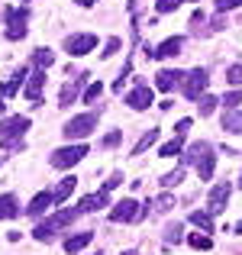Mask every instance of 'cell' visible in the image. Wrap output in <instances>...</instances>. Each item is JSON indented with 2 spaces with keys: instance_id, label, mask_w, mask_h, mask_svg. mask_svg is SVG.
<instances>
[{
  "instance_id": "obj_1",
  "label": "cell",
  "mask_w": 242,
  "mask_h": 255,
  "mask_svg": "<svg viewBox=\"0 0 242 255\" xmlns=\"http://www.w3.org/2000/svg\"><path fill=\"white\" fill-rule=\"evenodd\" d=\"M181 162H184V165H197L200 181H210L213 178V168H217V155H213L210 142H194Z\"/></svg>"
},
{
  "instance_id": "obj_2",
  "label": "cell",
  "mask_w": 242,
  "mask_h": 255,
  "mask_svg": "<svg viewBox=\"0 0 242 255\" xmlns=\"http://www.w3.org/2000/svg\"><path fill=\"white\" fill-rule=\"evenodd\" d=\"M78 213L81 210H71V207H65V210H58V213H52L49 220H42V223L36 226V230H32V236L39 239V243H49L52 236H55L58 230H65V226H71L78 220Z\"/></svg>"
},
{
  "instance_id": "obj_3",
  "label": "cell",
  "mask_w": 242,
  "mask_h": 255,
  "mask_svg": "<svg viewBox=\"0 0 242 255\" xmlns=\"http://www.w3.org/2000/svg\"><path fill=\"white\" fill-rule=\"evenodd\" d=\"M97 129V117L94 113H81V117H71L68 123H65V136L68 139H84V136H91V132Z\"/></svg>"
},
{
  "instance_id": "obj_4",
  "label": "cell",
  "mask_w": 242,
  "mask_h": 255,
  "mask_svg": "<svg viewBox=\"0 0 242 255\" xmlns=\"http://www.w3.org/2000/svg\"><path fill=\"white\" fill-rule=\"evenodd\" d=\"M87 155V145H65V149H55L52 152V168H71V165H78L81 158Z\"/></svg>"
},
{
  "instance_id": "obj_5",
  "label": "cell",
  "mask_w": 242,
  "mask_h": 255,
  "mask_svg": "<svg viewBox=\"0 0 242 255\" xmlns=\"http://www.w3.org/2000/svg\"><path fill=\"white\" fill-rule=\"evenodd\" d=\"M184 97L187 100H200L204 97V91H207V84H210V78H207V71L204 68H194L191 75H184Z\"/></svg>"
},
{
  "instance_id": "obj_6",
  "label": "cell",
  "mask_w": 242,
  "mask_h": 255,
  "mask_svg": "<svg viewBox=\"0 0 242 255\" xmlns=\"http://www.w3.org/2000/svg\"><path fill=\"white\" fill-rule=\"evenodd\" d=\"M110 220L113 223H136V220H142V210H139V204L132 197H126V200H120V204L113 207Z\"/></svg>"
},
{
  "instance_id": "obj_7",
  "label": "cell",
  "mask_w": 242,
  "mask_h": 255,
  "mask_svg": "<svg viewBox=\"0 0 242 255\" xmlns=\"http://www.w3.org/2000/svg\"><path fill=\"white\" fill-rule=\"evenodd\" d=\"M26 36V10H6V39L16 42V39Z\"/></svg>"
},
{
  "instance_id": "obj_8",
  "label": "cell",
  "mask_w": 242,
  "mask_h": 255,
  "mask_svg": "<svg viewBox=\"0 0 242 255\" xmlns=\"http://www.w3.org/2000/svg\"><path fill=\"white\" fill-rule=\"evenodd\" d=\"M94 45H97V36H91V32H81V36H68V39H65L68 55H87Z\"/></svg>"
},
{
  "instance_id": "obj_9",
  "label": "cell",
  "mask_w": 242,
  "mask_h": 255,
  "mask_svg": "<svg viewBox=\"0 0 242 255\" xmlns=\"http://www.w3.org/2000/svg\"><path fill=\"white\" fill-rule=\"evenodd\" d=\"M87 78H91V75H78V78H71V81L62 87V94H58V107H71V104H75V100L81 97V87L87 84Z\"/></svg>"
},
{
  "instance_id": "obj_10",
  "label": "cell",
  "mask_w": 242,
  "mask_h": 255,
  "mask_svg": "<svg viewBox=\"0 0 242 255\" xmlns=\"http://www.w3.org/2000/svg\"><path fill=\"white\" fill-rule=\"evenodd\" d=\"M29 129V117H10L0 123V139H13V136H23Z\"/></svg>"
},
{
  "instance_id": "obj_11",
  "label": "cell",
  "mask_w": 242,
  "mask_h": 255,
  "mask_svg": "<svg viewBox=\"0 0 242 255\" xmlns=\"http://www.w3.org/2000/svg\"><path fill=\"white\" fill-rule=\"evenodd\" d=\"M230 194H233V187L226 184V181H223V184H217L210 191V210H207V213H223L226 204H230Z\"/></svg>"
},
{
  "instance_id": "obj_12",
  "label": "cell",
  "mask_w": 242,
  "mask_h": 255,
  "mask_svg": "<svg viewBox=\"0 0 242 255\" xmlns=\"http://www.w3.org/2000/svg\"><path fill=\"white\" fill-rule=\"evenodd\" d=\"M126 104H129L132 110H145V107L152 104V87H149V84H139L136 91L126 97Z\"/></svg>"
},
{
  "instance_id": "obj_13",
  "label": "cell",
  "mask_w": 242,
  "mask_h": 255,
  "mask_svg": "<svg viewBox=\"0 0 242 255\" xmlns=\"http://www.w3.org/2000/svg\"><path fill=\"white\" fill-rule=\"evenodd\" d=\"M181 81H184V75H181V71H171V68H161L158 75H155V87L158 91H171V87H178Z\"/></svg>"
},
{
  "instance_id": "obj_14",
  "label": "cell",
  "mask_w": 242,
  "mask_h": 255,
  "mask_svg": "<svg viewBox=\"0 0 242 255\" xmlns=\"http://www.w3.org/2000/svg\"><path fill=\"white\" fill-rule=\"evenodd\" d=\"M42 84H45V68H36L29 75V84H26V100L39 104V94H42Z\"/></svg>"
},
{
  "instance_id": "obj_15",
  "label": "cell",
  "mask_w": 242,
  "mask_h": 255,
  "mask_svg": "<svg viewBox=\"0 0 242 255\" xmlns=\"http://www.w3.org/2000/svg\"><path fill=\"white\" fill-rule=\"evenodd\" d=\"M52 204H55V200H52V191H42V194H36V197H32V204L26 207V213H29V217H42Z\"/></svg>"
},
{
  "instance_id": "obj_16",
  "label": "cell",
  "mask_w": 242,
  "mask_h": 255,
  "mask_svg": "<svg viewBox=\"0 0 242 255\" xmlns=\"http://www.w3.org/2000/svg\"><path fill=\"white\" fill-rule=\"evenodd\" d=\"M100 207H107V191H97V194H87L84 200L78 204L81 213H97Z\"/></svg>"
},
{
  "instance_id": "obj_17",
  "label": "cell",
  "mask_w": 242,
  "mask_h": 255,
  "mask_svg": "<svg viewBox=\"0 0 242 255\" xmlns=\"http://www.w3.org/2000/svg\"><path fill=\"white\" fill-rule=\"evenodd\" d=\"M181 45H184V39L181 36H171V39H165V42L155 49V58H174L181 52Z\"/></svg>"
},
{
  "instance_id": "obj_18",
  "label": "cell",
  "mask_w": 242,
  "mask_h": 255,
  "mask_svg": "<svg viewBox=\"0 0 242 255\" xmlns=\"http://www.w3.org/2000/svg\"><path fill=\"white\" fill-rule=\"evenodd\" d=\"M75 187H78V178H75V174H68V178H62V181H58V187L52 191V200H55V204H62V200H68V194L75 191Z\"/></svg>"
},
{
  "instance_id": "obj_19",
  "label": "cell",
  "mask_w": 242,
  "mask_h": 255,
  "mask_svg": "<svg viewBox=\"0 0 242 255\" xmlns=\"http://www.w3.org/2000/svg\"><path fill=\"white\" fill-rule=\"evenodd\" d=\"M91 239H94L91 230H87V233H75V236L65 239V252H81L84 246H91Z\"/></svg>"
},
{
  "instance_id": "obj_20",
  "label": "cell",
  "mask_w": 242,
  "mask_h": 255,
  "mask_svg": "<svg viewBox=\"0 0 242 255\" xmlns=\"http://www.w3.org/2000/svg\"><path fill=\"white\" fill-rule=\"evenodd\" d=\"M223 129L242 136V113H239V110H226V113H223Z\"/></svg>"
},
{
  "instance_id": "obj_21",
  "label": "cell",
  "mask_w": 242,
  "mask_h": 255,
  "mask_svg": "<svg viewBox=\"0 0 242 255\" xmlns=\"http://www.w3.org/2000/svg\"><path fill=\"white\" fill-rule=\"evenodd\" d=\"M19 213V204H16V197L13 194H3L0 197V220H6V217H16Z\"/></svg>"
},
{
  "instance_id": "obj_22",
  "label": "cell",
  "mask_w": 242,
  "mask_h": 255,
  "mask_svg": "<svg viewBox=\"0 0 242 255\" xmlns=\"http://www.w3.org/2000/svg\"><path fill=\"white\" fill-rule=\"evenodd\" d=\"M23 78H26V68H19L16 75L10 78V81H6L3 87H0V97H13V94L19 91V84H23Z\"/></svg>"
},
{
  "instance_id": "obj_23",
  "label": "cell",
  "mask_w": 242,
  "mask_h": 255,
  "mask_svg": "<svg viewBox=\"0 0 242 255\" xmlns=\"http://www.w3.org/2000/svg\"><path fill=\"white\" fill-rule=\"evenodd\" d=\"M191 223L200 226L204 233H213V220H210V213H204V210H194L191 213Z\"/></svg>"
},
{
  "instance_id": "obj_24",
  "label": "cell",
  "mask_w": 242,
  "mask_h": 255,
  "mask_svg": "<svg viewBox=\"0 0 242 255\" xmlns=\"http://www.w3.org/2000/svg\"><path fill=\"white\" fill-rule=\"evenodd\" d=\"M155 139H158V129H149V132H145V136H142V139L136 142V149H132V155H142V152L149 149V145H155Z\"/></svg>"
},
{
  "instance_id": "obj_25",
  "label": "cell",
  "mask_w": 242,
  "mask_h": 255,
  "mask_svg": "<svg viewBox=\"0 0 242 255\" xmlns=\"http://www.w3.org/2000/svg\"><path fill=\"white\" fill-rule=\"evenodd\" d=\"M181 139H184V136H174L171 142H165L158 155H161V158H174V155H181Z\"/></svg>"
},
{
  "instance_id": "obj_26",
  "label": "cell",
  "mask_w": 242,
  "mask_h": 255,
  "mask_svg": "<svg viewBox=\"0 0 242 255\" xmlns=\"http://www.w3.org/2000/svg\"><path fill=\"white\" fill-rule=\"evenodd\" d=\"M187 243H191L194 246V249H213V239L210 236H200V233H191V236H187Z\"/></svg>"
},
{
  "instance_id": "obj_27",
  "label": "cell",
  "mask_w": 242,
  "mask_h": 255,
  "mask_svg": "<svg viewBox=\"0 0 242 255\" xmlns=\"http://www.w3.org/2000/svg\"><path fill=\"white\" fill-rule=\"evenodd\" d=\"M55 62V52L52 49H36V68H49Z\"/></svg>"
},
{
  "instance_id": "obj_28",
  "label": "cell",
  "mask_w": 242,
  "mask_h": 255,
  "mask_svg": "<svg viewBox=\"0 0 242 255\" xmlns=\"http://www.w3.org/2000/svg\"><path fill=\"white\" fill-rule=\"evenodd\" d=\"M181 181H184V168H174V171H168L165 178H161V184L165 187H178Z\"/></svg>"
},
{
  "instance_id": "obj_29",
  "label": "cell",
  "mask_w": 242,
  "mask_h": 255,
  "mask_svg": "<svg viewBox=\"0 0 242 255\" xmlns=\"http://www.w3.org/2000/svg\"><path fill=\"white\" fill-rule=\"evenodd\" d=\"M197 107H200V117H210V113H213V107H217V97H210V94H204Z\"/></svg>"
},
{
  "instance_id": "obj_30",
  "label": "cell",
  "mask_w": 242,
  "mask_h": 255,
  "mask_svg": "<svg viewBox=\"0 0 242 255\" xmlns=\"http://www.w3.org/2000/svg\"><path fill=\"white\" fill-rule=\"evenodd\" d=\"M100 94H104V84H87V91H84V104H94V100L100 97Z\"/></svg>"
},
{
  "instance_id": "obj_31",
  "label": "cell",
  "mask_w": 242,
  "mask_h": 255,
  "mask_svg": "<svg viewBox=\"0 0 242 255\" xmlns=\"http://www.w3.org/2000/svg\"><path fill=\"white\" fill-rule=\"evenodd\" d=\"M120 45H123V39H117V36H113V39H107V45H104V52H100V55H104V58L117 55V52H120Z\"/></svg>"
},
{
  "instance_id": "obj_32",
  "label": "cell",
  "mask_w": 242,
  "mask_h": 255,
  "mask_svg": "<svg viewBox=\"0 0 242 255\" xmlns=\"http://www.w3.org/2000/svg\"><path fill=\"white\" fill-rule=\"evenodd\" d=\"M223 104H226V110H236V107L242 104V91H230L223 97Z\"/></svg>"
},
{
  "instance_id": "obj_33",
  "label": "cell",
  "mask_w": 242,
  "mask_h": 255,
  "mask_svg": "<svg viewBox=\"0 0 242 255\" xmlns=\"http://www.w3.org/2000/svg\"><path fill=\"white\" fill-rule=\"evenodd\" d=\"M178 6H181V0H155L158 13H171V10H178Z\"/></svg>"
},
{
  "instance_id": "obj_34",
  "label": "cell",
  "mask_w": 242,
  "mask_h": 255,
  "mask_svg": "<svg viewBox=\"0 0 242 255\" xmlns=\"http://www.w3.org/2000/svg\"><path fill=\"white\" fill-rule=\"evenodd\" d=\"M226 81H230V84H242V65H233V68L230 71H226Z\"/></svg>"
},
{
  "instance_id": "obj_35",
  "label": "cell",
  "mask_w": 242,
  "mask_h": 255,
  "mask_svg": "<svg viewBox=\"0 0 242 255\" xmlns=\"http://www.w3.org/2000/svg\"><path fill=\"white\" fill-rule=\"evenodd\" d=\"M171 204H174V197H171V194H161V197L155 200V210L165 213V210H171Z\"/></svg>"
},
{
  "instance_id": "obj_36",
  "label": "cell",
  "mask_w": 242,
  "mask_h": 255,
  "mask_svg": "<svg viewBox=\"0 0 242 255\" xmlns=\"http://www.w3.org/2000/svg\"><path fill=\"white\" fill-rule=\"evenodd\" d=\"M165 233H168V236H165V239H168V243H181V223H174V226H168V230H165Z\"/></svg>"
},
{
  "instance_id": "obj_37",
  "label": "cell",
  "mask_w": 242,
  "mask_h": 255,
  "mask_svg": "<svg viewBox=\"0 0 242 255\" xmlns=\"http://www.w3.org/2000/svg\"><path fill=\"white\" fill-rule=\"evenodd\" d=\"M204 19H207V16H204V10H194V16H191V29H194V32H200Z\"/></svg>"
},
{
  "instance_id": "obj_38",
  "label": "cell",
  "mask_w": 242,
  "mask_h": 255,
  "mask_svg": "<svg viewBox=\"0 0 242 255\" xmlns=\"http://www.w3.org/2000/svg\"><path fill=\"white\" fill-rule=\"evenodd\" d=\"M242 6V0H217V10H236Z\"/></svg>"
},
{
  "instance_id": "obj_39",
  "label": "cell",
  "mask_w": 242,
  "mask_h": 255,
  "mask_svg": "<svg viewBox=\"0 0 242 255\" xmlns=\"http://www.w3.org/2000/svg\"><path fill=\"white\" fill-rule=\"evenodd\" d=\"M120 139H123V132L117 129V132H110V136H104V145H107V149H110V145H117Z\"/></svg>"
},
{
  "instance_id": "obj_40",
  "label": "cell",
  "mask_w": 242,
  "mask_h": 255,
  "mask_svg": "<svg viewBox=\"0 0 242 255\" xmlns=\"http://www.w3.org/2000/svg\"><path fill=\"white\" fill-rule=\"evenodd\" d=\"M117 184H123V174H120V171H117V174H113V178H110V181L104 184V191H113Z\"/></svg>"
},
{
  "instance_id": "obj_41",
  "label": "cell",
  "mask_w": 242,
  "mask_h": 255,
  "mask_svg": "<svg viewBox=\"0 0 242 255\" xmlns=\"http://www.w3.org/2000/svg\"><path fill=\"white\" fill-rule=\"evenodd\" d=\"M187 129H191V120H181V123L174 126V136H184Z\"/></svg>"
},
{
  "instance_id": "obj_42",
  "label": "cell",
  "mask_w": 242,
  "mask_h": 255,
  "mask_svg": "<svg viewBox=\"0 0 242 255\" xmlns=\"http://www.w3.org/2000/svg\"><path fill=\"white\" fill-rule=\"evenodd\" d=\"M78 3H81V6H94V0H78Z\"/></svg>"
},
{
  "instance_id": "obj_43",
  "label": "cell",
  "mask_w": 242,
  "mask_h": 255,
  "mask_svg": "<svg viewBox=\"0 0 242 255\" xmlns=\"http://www.w3.org/2000/svg\"><path fill=\"white\" fill-rule=\"evenodd\" d=\"M181 3H194V0H181Z\"/></svg>"
},
{
  "instance_id": "obj_44",
  "label": "cell",
  "mask_w": 242,
  "mask_h": 255,
  "mask_svg": "<svg viewBox=\"0 0 242 255\" xmlns=\"http://www.w3.org/2000/svg\"><path fill=\"white\" fill-rule=\"evenodd\" d=\"M236 230H239V233H242V223H239V226H236Z\"/></svg>"
},
{
  "instance_id": "obj_45",
  "label": "cell",
  "mask_w": 242,
  "mask_h": 255,
  "mask_svg": "<svg viewBox=\"0 0 242 255\" xmlns=\"http://www.w3.org/2000/svg\"><path fill=\"white\" fill-rule=\"evenodd\" d=\"M239 187H242V178H239Z\"/></svg>"
}]
</instances>
